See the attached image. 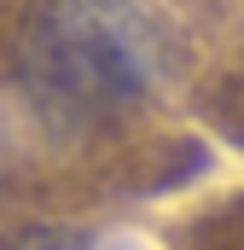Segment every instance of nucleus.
I'll return each instance as SVG.
<instances>
[{
  "label": "nucleus",
  "instance_id": "3",
  "mask_svg": "<svg viewBox=\"0 0 244 250\" xmlns=\"http://www.w3.org/2000/svg\"><path fill=\"white\" fill-rule=\"evenodd\" d=\"M209 105H215L221 128H227L233 140H244V76H233V82H227V87H221V93H215Z\"/></svg>",
  "mask_w": 244,
  "mask_h": 250
},
{
  "label": "nucleus",
  "instance_id": "1",
  "mask_svg": "<svg viewBox=\"0 0 244 250\" xmlns=\"http://www.w3.org/2000/svg\"><path fill=\"white\" fill-rule=\"evenodd\" d=\"M175 64V35L145 0H41L23 70L53 111L111 117L140 105Z\"/></svg>",
  "mask_w": 244,
  "mask_h": 250
},
{
  "label": "nucleus",
  "instance_id": "4",
  "mask_svg": "<svg viewBox=\"0 0 244 250\" xmlns=\"http://www.w3.org/2000/svg\"><path fill=\"white\" fill-rule=\"evenodd\" d=\"M0 157H6V117H0Z\"/></svg>",
  "mask_w": 244,
  "mask_h": 250
},
{
  "label": "nucleus",
  "instance_id": "2",
  "mask_svg": "<svg viewBox=\"0 0 244 250\" xmlns=\"http://www.w3.org/2000/svg\"><path fill=\"white\" fill-rule=\"evenodd\" d=\"M0 250H99L87 233H70V227H18L6 233Z\"/></svg>",
  "mask_w": 244,
  "mask_h": 250
}]
</instances>
